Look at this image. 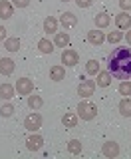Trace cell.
Masks as SVG:
<instances>
[{
    "label": "cell",
    "instance_id": "cell-1",
    "mask_svg": "<svg viewBox=\"0 0 131 159\" xmlns=\"http://www.w3.org/2000/svg\"><path fill=\"white\" fill-rule=\"evenodd\" d=\"M107 68L113 78L129 80L131 78V46L129 48H115L109 54Z\"/></svg>",
    "mask_w": 131,
    "mask_h": 159
},
{
    "label": "cell",
    "instance_id": "cell-2",
    "mask_svg": "<svg viewBox=\"0 0 131 159\" xmlns=\"http://www.w3.org/2000/svg\"><path fill=\"white\" fill-rule=\"evenodd\" d=\"M78 117H82L84 121H93L97 117V106L93 102H88V99H82L78 103Z\"/></svg>",
    "mask_w": 131,
    "mask_h": 159
},
{
    "label": "cell",
    "instance_id": "cell-3",
    "mask_svg": "<svg viewBox=\"0 0 131 159\" xmlns=\"http://www.w3.org/2000/svg\"><path fill=\"white\" fill-rule=\"evenodd\" d=\"M95 92V80H82L78 86V96L82 99H88L89 96H93Z\"/></svg>",
    "mask_w": 131,
    "mask_h": 159
},
{
    "label": "cell",
    "instance_id": "cell-4",
    "mask_svg": "<svg viewBox=\"0 0 131 159\" xmlns=\"http://www.w3.org/2000/svg\"><path fill=\"white\" fill-rule=\"evenodd\" d=\"M24 127L28 129L30 133H34V131H38L40 127H42V116L40 113H28L26 116V119H24Z\"/></svg>",
    "mask_w": 131,
    "mask_h": 159
},
{
    "label": "cell",
    "instance_id": "cell-5",
    "mask_svg": "<svg viewBox=\"0 0 131 159\" xmlns=\"http://www.w3.org/2000/svg\"><path fill=\"white\" fill-rule=\"evenodd\" d=\"M16 92H18V96H30V93L34 92V82L30 78H18V82H16Z\"/></svg>",
    "mask_w": 131,
    "mask_h": 159
},
{
    "label": "cell",
    "instance_id": "cell-6",
    "mask_svg": "<svg viewBox=\"0 0 131 159\" xmlns=\"http://www.w3.org/2000/svg\"><path fill=\"white\" fill-rule=\"evenodd\" d=\"M62 62L66 64V66L74 68V66H78V64H79V54L75 52V50H72V48H64V52H62Z\"/></svg>",
    "mask_w": 131,
    "mask_h": 159
},
{
    "label": "cell",
    "instance_id": "cell-7",
    "mask_svg": "<svg viewBox=\"0 0 131 159\" xmlns=\"http://www.w3.org/2000/svg\"><path fill=\"white\" fill-rule=\"evenodd\" d=\"M119 143L117 141H105L103 145H102V155L103 157H109V159H113V157H117L119 155Z\"/></svg>",
    "mask_w": 131,
    "mask_h": 159
},
{
    "label": "cell",
    "instance_id": "cell-8",
    "mask_svg": "<svg viewBox=\"0 0 131 159\" xmlns=\"http://www.w3.org/2000/svg\"><path fill=\"white\" fill-rule=\"evenodd\" d=\"M42 145H44V137L38 135L36 131H34L32 135L26 139V149H28V151H40V149H42Z\"/></svg>",
    "mask_w": 131,
    "mask_h": 159
},
{
    "label": "cell",
    "instance_id": "cell-9",
    "mask_svg": "<svg viewBox=\"0 0 131 159\" xmlns=\"http://www.w3.org/2000/svg\"><path fill=\"white\" fill-rule=\"evenodd\" d=\"M88 42L92 44V46H102V44L105 42V34L99 28H93V30L88 32Z\"/></svg>",
    "mask_w": 131,
    "mask_h": 159
},
{
    "label": "cell",
    "instance_id": "cell-10",
    "mask_svg": "<svg viewBox=\"0 0 131 159\" xmlns=\"http://www.w3.org/2000/svg\"><path fill=\"white\" fill-rule=\"evenodd\" d=\"M14 16V4L10 0H0V18L8 20Z\"/></svg>",
    "mask_w": 131,
    "mask_h": 159
},
{
    "label": "cell",
    "instance_id": "cell-11",
    "mask_svg": "<svg viewBox=\"0 0 131 159\" xmlns=\"http://www.w3.org/2000/svg\"><path fill=\"white\" fill-rule=\"evenodd\" d=\"M60 24H62L66 30H70V28H74L75 24H78V16H75L74 12H64L62 16H60Z\"/></svg>",
    "mask_w": 131,
    "mask_h": 159
},
{
    "label": "cell",
    "instance_id": "cell-12",
    "mask_svg": "<svg viewBox=\"0 0 131 159\" xmlns=\"http://www.w3.org/2000/svg\"><path fill=\"white\" fill-rule=\"evenodd\" d=\"M14 68H16V64H14L12 58H0V74L2 76H10L14 72Z\"/></svg>",
    "mask_w": 131,
    "mask_h": 159
},
{
    "label": "cell",
    "instance_id": "cell-13",
    "mask_svg": "<svg viewBox=\"0 0 131 159\" xmlns=\"http://www.w3.org/2000/svg\"><path fill=\"white\" fill-rule=\"evenodd\" d=\"M115 26H117L119 30H129L131 28V16L127 12H121L115 16Z\"/></svg>",
    "mask_w": 131,
    "mask_h": 159
},
{
    "label": "cell",
    "instance_id": "cell-14",
    "mask_svg": "<svg viewBox=\"0 0 131 159\" xmlns=\"http://www.w3.org/2000/svg\"><path fill=\"white\" fill-rule=\"evenodd\" d=\"M95 86H99V88H109L111 86V74H109V70L107 72H102V70H99L97 80H95Z\"/></svg>",
    "mask_w": 131,
    "mask_h": 159
},
{
    "label": "cell",
    "instance_id": "cell-15",
    "mask_svg": "<svg viewBox=\"0 0 131 159\" xmlns=\"http://www.w3.org/2000/svg\"><path fill=\"white\" fill-rule=\"evenodd\" d=\"M93 22H95V28H99V30H102V28H107L109 24H111V16H109L107 12H99L97 16L93 18Z\"/></svg>",
    "mask_w": 131,
    "mask_h": 159
},
{
    "label": "cell",
    "instance_id": "cell-16",
    "mask_svg": "<svg viewBox=\"0 0 131 159\" xmlns=\"http://www.w3.org/2000/svg\"><path fill=\"white\" fill-rule=\"evenodd\" d=\"M50 80L52 82H62V80H66V68L64 66H52L50 68Z\"/></svg>",
    "mask_w": 131,
    "mask_h": 159
},
{
    "label": "cell",
    "instance_id": "cell-17",
    "mask_svg": "<svg viewBox=\"0 0 131 159\" xmlns=\"http://www.w3.org/2000/svg\"><path fill=\"white\" fill-rule=\"evenodd\" d=\"M58 24H60L58 18L48 16L46 20H44V32H46V34H56L58 32Z\"/></svg>",
    "mask_w": 131,
    "mask_h": 159
},
{
    "label": "cell",
    "instance_id": "cell-18",
    "mask_svg": "<svg viewBox=\"0 0 131 159\" xmlns=\"http://www.w3.org/2000/svg\"><path fill=\"white\" fill-rule=\"evenodd\" d=\"M54 46H58V48H68V46H70V34H68V32H56Z\"/></svg>",
    "mask_w": 131,
    "mask_h": 159
},
{
    "label": "cell",
    "instance_id": "cell-19",
    "mask_svg": "<svg viewBox=\"0 0 131 159\" xmlns=\"http://www.w3.org/2000/svg\"><path fill=\"white\" fill-rule=\"evenodd\" d=\"M14 93H16V88L14 86H10V84H2L0 86V99H12L14 98Z\"/></svg>",
    "mask_w": 131,
    "mask_h": 159
},
{
    "label": "cell",
    "instance_id": "cell-20",
    "mask_svg": "<svg viewBox=\"0 0 131 159\" xmlns=\"http://www.w3.org/2000/svg\"><path fill=\"white\" fill-rule=\"evenodd\" d=\"M117 109L123 117H131V98H123L121 102H119Z\"/></svg>",
    "mask_w": 131,
    "mask_h": 159
},
{
    "label": "cell",
    "instance_id": "cell-21",
    "mask_svg": "<svg viewBox=\"0 0 131 159\" xmlns=\"http://www.w3.org/2000/svg\"><path fill=\"white\" fill-rule=\"evenodd\" d=\"M4 48L8 50V52H18L20 50V38L18 36H10L4 40Z\"/></svg>",
    "mask_w": 131,
    "mask_h": 159
},
{
    "label": "cell",
    "instance_id": "cell-22",
    "mask_svg": "<svg viewBox=\"0 0 131 159\" xmlns=\"http://www.w3.org/2000/svg\"><path fill=\"white\" fill-rule=\"evenodd\" d=\"M68 151L72 153V155H79V153L84 151V145L79 139H70L68 141Z\"/></svg>",
    "mask_w": 131,
    "mask_h": 159
},
{
    "label": "cell",
    "instance_id": "cell-23",
    "mask_svg": "<svg viewBox=\"0 0 131 159\" xmlns=\"http://www.w3.org/2000/svg\"><path fill=\"white\" fill-rule=\"evenodd\" d=\"M38 50H40V54H52L54 52V42H50L48 38H42L38 42Z\"/></svg>",
    "mask_w": 131,
    "mask_h": 159
},
{
    "label": "cell",
    "instance_id": "cell-24",
    "mask_svg": "<svg viewBox=\"0 0 131 159\" xmlns=\"http://www.w3.org/2000/svg\"><path fill=\"white\" fill-rule=\"evenodd\" d=\"M62 123L68 129H72L78 125V113H64V117H62Z\"/></svg>",
    "mask_w": 131,
    "mask_h": 159
},
{
    "label": "cell",
    "instance_id": "cell-25",
    "mask_svg": "<svg viewBox=\"0 0 131 159\" xmlns=\"http://www.w3.org/2000/svg\"><path fill=\"white\" fill-rule=\"evenodd\" d=\"M42 103H44V99L40 98V96H32V93L28 96V107L30 109H34V111H36V109L42 107Z\"/></svg>",
    "mask_w": 131,
    "mask_h": 159
},
{
    "label": "cell",
    "instance_id": "cell-26",
    "mask_svg": "<svg viewBox=\"0 0 131 159\" xmlns=\"http://www.w3.org/2000/svg\"><path fill=\"white\" fill-rule=\"evenodd\" d=\"M85 72H88L89 76H97L99 62H97V60H88V64H85Z\"/></svg>",
    "mask_w": 131,
    "mask_h": 159
},
{
    "label": "cell",
    "instance_id": "cell-27",
    "mask_svg": "<svg viewBox=\"0 0 131 159\" xmlns=\"http://www.w3.org/2000/svg\"><path fill=\"white\" fill-rule=\"evenodd\" d=\"M123 36H125V34H121L119 30H115V32H109L107 36H105V40H107L109 44H119L123 40Z\"/></svg>",
    "mask_w": 131,
    "mask_h": 159
},
{
    "label": "cell",
    "instance_id": "cell-28",
    "mask_svg": "<svg viewBox=\"0 0 131 159\" xmlns=\"http://www.w3.org/2000/svg\"><path fill=\"white\" fill-rule=\"evenodd\" d=\"M14 111H16V107H14L12 103H4L2 109H0V116H2V117H12Z\"/></svg>",
    "mask_w": 131,
    "mask_h": 159
},
{
    "label": "cell",
    "instance_id": "cell-29",
    "mask_svg": "<svg viewBox=\"0 0 131 159\" xmlns=\"http://www.w3.org/2000/svg\"><path fill=\"white\" fill-rule=\"evenodd\" d=\"M117 89H119V93H121V96H125V98L131 96V82H121Z\"/></svg>",
    "mask_w": 131,
    "mask_h": 159
},
{
    "label": "cell",
    "instance_id": "cell-30",
    "mask_svg": "<svg viewBox=\"0 0 131 159\" xmlns=\"http://www.w3.org/2000/svg\"><path fill=\"white\" fill-rule=\"evenodd\" d=\"M119 8H121L123 12H127V10H131V0H119Z\"/></svg>",
    "mask_w": 131,
    "mask_h": 159
},
{
    "label": "cell",
    "instance_id": "cell-31",
    "mask_svg": "<svg viewBox=\"0 0 131 159\" xmlns=\"http://www.w3.org/2000/svg\"><path fill=\"white\" fill-rule=\"evenodd\" d=\"M75 4H78L79 8H89L93 4V0H75Z\"/></svg>",
    "mask_w": 131,
    "mask_h": 159
},
{
    "label": "cell",
    "instance_id": "cell-32",
    "mask_svg": "<svg viewBox=\"0 0 131 159\" xmlns=\"http://www.w3.org/2000/svg\"><path fill=\"white\" fill-rule=\"evenodd\" d=\"M12 4L16 8H26L28 4H30V0H12Z\"/></svg>",
    "mask_w": 131,
    "mask_h": 159
},
{
    "label": "cell",
    "instance_id": "cell-33",
    "mask_svg": "<svg viewBox=\"0 0 131 159\" xmlns=\"http://www.w3.org/2000/svg\"><path fill=\"white\" fill-rule=\"evenodd\" d=\"M8 36H6V28L4 26H0V42H2V40H6Z\"/></svg>",
    "mask_w": 131,
    "mask_h": 159
},
{
    "label": "cell",
    "instance_id": "cell-34",
    "mask_svg": "<svg viewBox=\"0 0 131 159\" xmlns=\"http://www.w3.org/2000/svg\"><path fill=\"white\" fill-rule=\"evenodd\" d=\"M123 38H125V42H127V44H129V46H131V28H129V32H127V34H125V36H123Z\"/></svg>",
    "mask_w": 131,
    "mask_h": 159
},
{
    "label": "cell",
    "instance_id": "cell-35",
    "mask_svg": "<svg viewBox=\"0 0 131 159\" xmlns=\"http://www.w3.org/2000/svg\"><path fill=\"white\" fill-rule=\"evenodd\" d=\"M62 2H70V0H62Z\"/></svg>",
    "mask_w": 131,
    "mask_h": 159
}]
</instances>
